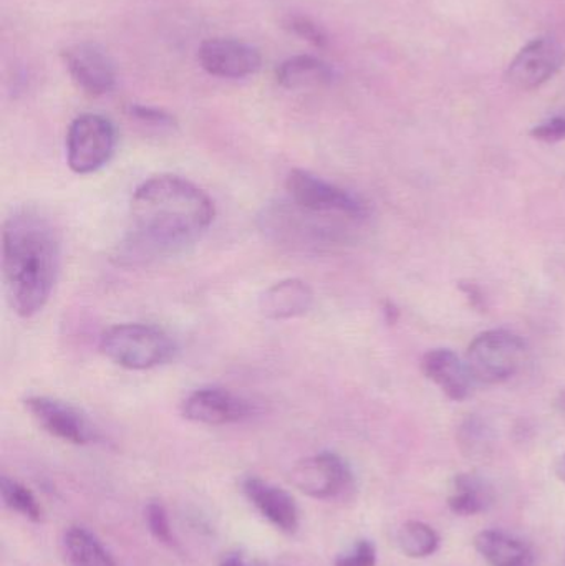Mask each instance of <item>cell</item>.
<instances>
[{"label": "cell", "mask_w": 565, "mask_h": 566, "mask_svg": "<svg viewBox=\"0 0 565 566\" xmlns=\"http://www.w3.org/2000/svg\"><path fill=\"white\" fill-rule=\"evenodd\" d=\"M377 565V548L370 541H358L347 554L335 558V566H375Z\"/></svg>", "instance_id": "25"}, {"label": "cell", "mask_w": 565, "mask_h": 566, "mask_svg": "<svg viewBox=\"0 0 565 566\" xmlns=\"http://www.w3.org/2000/svg\"><path fill=\"white\" fill-rule=\"evenodd\" d=\"M62 264L60 235L39 209H15L3 222L2 274L10 308L32 318L55 289Z\"/></svg>", "instance_id": "2"}, {"label": "cell", "mask_w": 565, "mask_h": 566, "mask_svg": "<svg viewBox=\"0 0 565 566\" xmlns=\"http://www.w3.org/2000/svg\"><path fill=\"white\" fill-rule=\"evenodd\" d=\"M314 292L301 279H285L269 286L259 298V312L268 319H292L311 312Z\"/></svg>", "instance_id": "15"}, {"label": "cell", "mask_w": 565, "mask_h": 566, "mask_svg": "<svg viewBox=\"0 0 565 566\" xmlns=\"http://www.w3.org/2000/svg\"><path fill=\"white\" fill-rule=\"evenodd\" d=\"M526 343L508 329L481 333L468 348L467 363L477 382L500 385L513 378L526 361Z\"/></svg>", "instance_id": "4"}, {"label": "cell", "mask_w": 565, "mask_h": 566, "mask_svg": "<svg viewBox=\"0 0 565 566\" xmlns=\"http://www.w3.org/2000/svg\"><path fill=\"white\" fill-rule=\"evenodd\" d=\"M182 416L188 421L206 426L236 424L254 415V406L224 388H199L182 401Z\"/></svg>", "instance_id": "12"}, {"label": "cell", "mask_w": 565, "mask_h": 566, "mask_svg": "<svg viewBox=\"0 0 565 566\" xmlns=\"http://www.w3.org/2000/svg\"><path fill=\"white\" fill-rule=\"evenodd\" d=\"M531 135L540 142L557 143L565 139V115L554 116L533 128Z\"/></svg>", "instance_id": "26"}, {"label": "cell", "mask_w": 565, "mask_h": 566, "mask_svg": "<svg viewBox=\"0 0 565 566\" xmlns=\"http://www.w3.org/2000/svg\"><path fill=\"white\" fill-rule=\"evenodd\" d=\"M66 70L75 85L90 96L108 95L116 86V66L98 43L80 42L63 50Z\"/></svg>", "instance_id": "10"}, {"label": "cell", "mask_w": 565, "mask_h": 566, "mask_svg": "<svg viewBox=\"0 0 565 566\" xmlns=\"http://www.w3.org/2000/svg\"><path fill=\"white\" fill-rule=\"evenodd\" d=\"M23 408L33 421L60 441L75 446H88L98 441L100 432L88 416L62 399L52 396H30Z\"/></svg>", "instance_id": "7"}, {"label": "cell", "mask_w": 565, "mask_h": 566, "mask_svg": "<svg viewBox=\"0 0 565 566\" xmlns=\"http://www.w3.org/2000/svg\"><path fill=\"white\" fill-rule=\"evenodd\" d=\"M334 78L335 70L331 63L305 53L284 60L275 70L279 85L287 90L318 88L331 85Z\"/></svg>", "instance_id": "16"}, {"label": "cell", "mask_w": 565, "mask_h": 566, "mask_svg": "<svg viewBox=\"0 0 565 566\" xmlns=\"http://www.w3.org/2000/svg\"><path fill=\"white\" fill-rule=\"evenodd\" d=\"M563 45L553 36L531 40L508 66L506 80L517 90L531 92L550 82L564 65Z\"/></svg>", "instance_id": "9"}, {"label": "cell", "mask_w": 565, "mask_h": 566, "mask_svg": "<svg viewBox=\"0 0 565 566\" xmlns=\"http://www.w3.org/2000/svg\"><path fill=\"white\" fill-rule=\"evenodd\" d=\"M285 189L292 205L302 212L342 216L350 221H360L367 216V206L357 196L304 169L289 172Z\"/></svg>", "instance_id": "6"}, {"label": "cell", "mask_w": 565, "mask_h": 566, "mask_svg": "<svg viewBox=\"0 0 565 566\" xmlns=\"http://www.w3.org/2000/svg\"><path fill=\"white\" fill-rule=\"evenodd\" d=\"M556 474L557 478L561 479V481L565 482V454L563 455V458L559 459V461H557Z\"/></svg>", "instance_id": "28"}, {"label": "cell", "mask_w": 565, "mask_h": 566, "mask_svg": "<svg viewBox=\"0 0 565 566\" xmlns=\"http://www.w3.org/2000/svg\"><path fill=\"white\" fill-rule=\"evenodd\" d=\"M421 368L425 376L431 379L451 401H464L470 398L477 382L468 368V363L451 349H431L423 356Z\"/></svg>", "instance_id": "14"}, {"label": "cell", "mask_w": 565, "mask_h": 566, "mask_svg": "<svg viewBox=\"0 0 565 566\" xmlns=\"http://www.w3.org/2000/svg\"><path fill=\"white\" fill-rule=\"evenodd\" d=\"M146 524H148L149 532L156 541L161 544L172 545L175 538H172L171 527H169L168 512L163 507L159 502H151L146 507Z\"/></svg>", "instance_id": "24"}, {"label": "cell", "mask_w": 565, "mask_h": 566, "mask_svg": "<svg viewBox=\"0 0 565 566\" xmlns=\"http://www.w3.org/2000/svg\"><path fill=\"white\" fill-rule=\"evenodd\" d=\"M0 494H2L3 504L10 511L32 522H39L42 518V507L36 502L35 495L15 479L3 475L0 479Z\"/></svg>", "instance_id": "21"}, {"label": "cell", "mask_w": 565, "mask_h": 566, "mask_svg": "<svg viewBox=\"0 0 565 566\" xmlns=\"http://www.w3.org/2000/svg\"><path fill=\"white\" fill-rule=\"evenodd\" d=\"M215 216V202L195 182L153 176L133 192L123 258L148 262L178 254L208 232Z\"/></svg>", "instance_id": "1"}, {"label": "cell", "mask_w": 565, "mask_h": 566, "mask_svg": "<svg viewBox=\"0 0 565 566\" xmlns=\"http://www.w3.org/2000/svg\"><path fill=\"white\" fill-rule=\"evenodd\" d=\"M128 113L132 118L142 125L149 126L156 129H172L176 128L175 116L169 115L165 109L156 108V106L146 105H129Z\"/></svg>", "instance_id": "23"}, {"label": "cell", "mask_w": 565, "mask_h": 566, "mask_svg": "<svg viewBox=\"0 0 565 566\" xmlns=\"http://www.w3.org/2000/svg\"><path fill=\"white\" fill-rule=\"evenodd\" d=\"M62 547L69 566H116L100 538L80 525L66 528Z\"/></svg>", "instance_id": "18"}, {"label": "cell", "mask_w": 565, "mask_h": 566, "mask_svg": "<svg viewBox=\"0 0 565 566\" xmlns=\"http://www.w3.org/2000/svg\"><path fill=\"white\" fill-rule=\"evenodd\" d=\"M198 62L216 78L239 80L261 70L262 55L259 49L242 40L209 39L199 45Z\"/></svg>", "instance_id": "11"}, {"label": "cell", "mask_w": 565, "mask_h": 566, "mask_svg": "<svg viewBox=\"0 0 565 566\" xmlns=\"http://www.w3.org/2000/svg\"><path fill=\"white\" fill-rule=\"evenodd\" d=\"M478 554L491 566H533L530 544L501 531H483L474 537Z\"/></svg>", "instance_id": "17"}, {"label": "cell", "mask_w": 565, "mask_h": 566, "mask_svg": "<svg viewBox=\"0 0 565 566\" xmlns=\"http://www.w3.org/2000/svg\"><path fill=\"white\" fill-rule=\"evenodd\" d=\"M494 492L491 485L474 474L454 478L453 494L448 499L451 512L463 517L483 514L493 505Z\"/></svg>", "instance_id": "19"}, {"label": "cell", "mask_w": 565, "mask_h": 566, "mask_svg": "<svg viewBox=\"0 0 565 566\" xmlns=\"http://www.w3.org/2000/svg\"><path fill=\"white\" fill-rule=\"evenodd\" d=\"M242 491L259 514L268 518L275 528L285 534L297 532L301 522L299 507L287 491L259 478L245 479Z\"/></svg>", "instance_id": "13"}, {"label": "cell", "mask_w": 565, "mask_h": 566, "mask_svg": "<svg viewBox=\"0 0 565 566\" xmlns=\"http://www.w3.org/2000/svg\"><path fill=\"white\" fill-rule=\"evenodd\" d=\"M176 343L165 329L148 323L109 326L100 336V352L122 368L133 371L158 368L171 361Z\"/></svg>", "instance_id": "3"}, {"label": "cell", "mask_w": 565, "mask_h": 566, "mask_svg": "<svg viewBox=\"0 0 565 566\" xmlns=\"http://www.w3.org/2000/svg\"><path fill=\"white\" fill-rule=\"evenodd\" d=\"M65 148L66 163L75 175H93L105 168L115 155V125L96 113L76 116L66 132Z\"/></svg>", "instance_id": "5"}, {"label": "cell", "mask_w": 565, "mask_h": 566, "mask_svg": "<svg viewBox=\"0 0 565 566\" xmlns=\"http://www.w3.org/2000/svg\"><path fill=\"white\" fill-rule=\"evenodd\" d=\"M398 547L410 558H427L440 547V537L430 525L410 521L398 532Z\"/></svg>", "instance_id": "20"}, {"label": "cell", "mask_w": 565, "mask_h": 566, "mask_svg": "<svg viewBox=\"0 0 565 566\" xmlns=\"http://www.w3.org/2000/svg\"><path fill=\"white\" fill-rule=\"evenodd\" d=\"M219 566H252L249 565L241 555H229L224 560L221 562Z\"/></svg>", "instance_id": "27"}, {"label": "cell", "mask_w": 565, "mask_h": 566, "mask_svg": "<svg viewBox=\"0 0 565 566\" xmlns=\"http://www.w3.org/2000/svg\"><path fill=\"white\" fill-rule=\"evenodd\" d=\"M291 481L308 497L332 501L347 494L354 488V474L347 462L325 451L297 462L291 472Z\"/></svg>", "instance_id": "8"}, {"label": "cell", "mask_w": 565, "mask_h": 566, "mask_svg": "<svg viewBox=\"0 0 565 566\" xmlns=\"http://www.w3.org/2000/svg\"><path fill=\"white\" fill-rule=\"evenodd\" d=\"M282 27L287 30L292 35L299 36L301 40L317 46V49H325L328 45V35L321 23L315 22L312 17L302 15V13H289L282 20Z\"/></svg>", "instance_id": "22"}]
</instances>
